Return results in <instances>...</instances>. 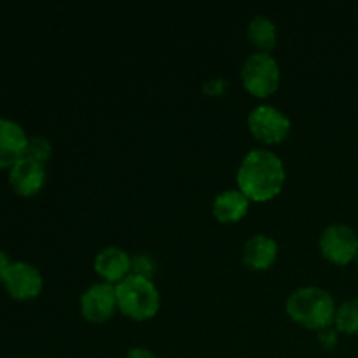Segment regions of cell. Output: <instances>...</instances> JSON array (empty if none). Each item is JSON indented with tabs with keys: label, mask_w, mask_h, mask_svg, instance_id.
Wrapping results in <instances>:
<instances>
[{
	"label": "cell",
	"mask_w": 358,
	"mask_h": 358,
	"mask_svg": "<svg viewBox=\"0 0 358 358\" xmlns=\"http://www.w3.org/2000/svg\"><path fill=\"white\" fill-rule=\"evenodd\" d=\"M285 178L282 157L264 147L248 150L236 171L238 189L255 203L276 198L285 185Z\"/></svg>",
	"instance_id": "6da1fadb"
},
{
	"label": "cell",
	"mask_w": 358,
	"mask_h": 358,
	"mask_svg": "<svg viewBox=\"0 0 358 358\" xmlns=\"http://www.w3.org/2000/svg\"><path fill=\"white\" fill-rule=\"evenodd\" d=\"M287 313L296 324L311 331H320V329L334 325L336 317V301L332 294L324 287L304 285L294 290L287 297Z\"/></svg>",
	"instance_id": "7a4b0ae2"
},
{
	"label": "cell",
	"mask_w": 358,
	"mask_h": 358,
	"mask_svg": "<svg viewBox=\"0 0 358 358\" xmlns=\"http://www.w3.org/2000/svg\"><path fill=\"white\" fill-rule=\"evenodd\" d=\"M115 296L117 310L133 320H149L159 311L161 296L152 278L131 273L115 285Z\"/></svg>",
	"instance_id": "3957f363"
},
{
	"label": "cell",
	"mask_w": 358,
	"mask_h": 358,
	"mask_svg": "<svg viewBox=\"0 0 358 358\" xmlns=\"http://www.w3.org/2000/svg\"><path fill=\"white\" fill-rule=\"evenodd\" d=\"M282 70L271 52H252L241 65V83L245 90L257 98H266L280 86Z\"/></svg>",
	"instance_id": "277c9868"
},
{
	"label": "cell",
	"mask_w": 358,
	"mask_h": 358,
	"mask_svg": "<svg viewBox=\"0 0 358 358\" xmlns=\"http://www.w3.org/2000/svg\"><path fill=\"white\" fill-rule=\"evenodd\" d=\"M248 129L262 143H280L289 136L292 121L289 115L271 103H261L248 114Z\"/></svg>",
	"instance_id": "5b68a950"
},
{
	"label": "cell",
	"mask_w": 358,
	"mask_h": 358,
	"mask_svg": "<svg viewBox=\"0 0 358 358\" xmlns=\"http://www.w3.org/2000/svg\"><path fill=\"white\" fill-rule=\"evenodd\" d=\"M320 252L332 264H350L358 254V234L348 224H329L320 236Z\"/></svg>",
	"instance_id": "8992f818"
},
{
	"label": "cell",
	"mask_w": 358,
	"mask_h": 358,
	"mask_svg": "<svg viewBox=\"0 0 358 358\" xmlns=\"http://www.w3.org/2000/svg\"><path fill=\"white\" fill-rule=\"evenodd\" d=\"M80 313L91 324H103L110 320L117 311L115 285L107 282H96L87 287L79 297Z\"/></svg>",
	"instance_id": "52a82bcc"
},
{
	"label": "cell",
	"mask_w": 358,
	"mask_h": 358,
	"mask_svg": "<svg viewBox=\"0 0 358 358\" xmlns=\"http://www.w3.org/2000/svg\"><path fill=\"white\" fill-rule=\"evenodd\" d=\"M2 285L13 299L30 301L35 299L42 292L44 278H42L41 271L34 264L24 261H16L7 269L6 276L2 280Z\"/></svg>",
	"instance_id": "ba28073f"
},
{
	"label": "cell",
	"mask_w": 358,
	"mask_h": 358,
	"mask_svg": "<svg viewBox=\"0 0 358 358\" xmlns=\"http://www.w3.org/2000/svg\"><path fill=\"white\" fill-rule=\"evenodd\" d=\"M28 135L20 122L0 117V170L13 168L27 152Z\"/></svg>",
	"instance_id": "9c48e42d"
},
{
	"label": "cell",
	"mask_w": 358,
	"mask_h": 358,
	"mask_svg": "<svg viewBox=\"0 0 358 358\" xmlns=\"http://www.w3.org/2000/svg\"><path fill=\"white\" fill-rule=\"evenodd\" d=\"M45 166L38 161L23 157L9 170V184L20 196H35L45 185Z\"/></svg>",
	"instance_id": "30bf717a"
},
{
	"label": "cell",
	"mask_w": 358,
	"mask_h": 358,
	"mask_svg": "<svg viewBox=\"0 0 358 358\" xmlns=\"http://www.w3.org/2000/svg\"><path fill=\"white\" fill-rule=\"evenodd\" d=\"M94 271L103 282L117 285L131 275V255L121 247H105L94 257Z\"/></svg>",
	"instance_id": "8fae6325"
},
{
	"label": "cell",
	"mask_w": 358,
	"mask_h": 358,
	"mask_svg": "<svg viewBox=\"0 0 358 358\" xmlns=\"http://www.w3.org/2000/svg\"><path fill=\"white\" fill-rule=\"evenodd\" d=\"M278 243L269 234H255L243 245V262L250 269L264 271L275 264L278 257Z\"/></svg>",
	"instance_id": "7c38bea8"
},
{
	"label": "cell",
	"mask_w": 358,
	"mask_h": 358,
	"mask_svg": "<svg viewBox=\"0 0 358 358\" xmlns=\"http://www.w3.org/2000/svg\"><path fill=\"white\" fill-rule=\"evenodd\" d=\"M250 199L240 189H226L213 199L212 212L217 220L224 224L240 222L250 208Z\"/></svg>",
	"instance_id": "4fadbf2b"
},
{
	"label": "cell",
	"mask_w": 358,
	"mask_h": 358,
	"mask_svg": "<svg viewBox=\"0 0 358 358\" xmlns=\"http://www.w3.org/2000/svg\"><path fill=\"white\" fill-rule=\"evenodd\" d=\"M247 37L259 52H271L278 41V27L266 14H255L247 24Z\"/></svg>",
	"instance_id": "5bb4252c"
},
{
	"label": "cell",
	"mask_w": 358,
	"mask_h": 358,
	"mask_svg": "<svg viewBox=\"0 0 358 358\" xmlns=\"http://www.w3.org/2000/svg\"><path fill=\"white\" fill-rule=\"evenodd\" d=\"M334 327L343 334H358V299H348L336 310Z\"/></svg>",
	"instance_id": "9a60e30c"
},
{
	"label": "cell",
	"mask_w": 358,
	"mask_h": 358,
	"mask_svg": "<svg viewBox=\"0 0 358 358\" xmlns=\"http://www.w3.org/2000/svg\"><path fill=\"white\" fill-rule=\"evenodd\" d=\"M51 152H52V145L45 136H41V135L28 136L24 157H30V159L38 161V163L44 164L45 161L51 157Z\"/></svg>",
	"instance_id": "2e32d148"
},
{
	"label": "cell",
	"mask_w": 358,
	"mask_h": 358,
	"mask_svg": "<svg viewBox=\"0 0 358 358\" xmlns=\"http://www.w3.org/2000/svg\"><path fill=\"white\" fill-rule=\"evenodd\" d=\"M131 273L133 275L145 276V278H152L154 261L150 259V255L138 254L135 257H131Z\"/></svg>",
	"instance_id": "e0dca14e"
},
{
	"label": "cell",
	"mask_w": 358,
	"mask_h": 358,
	"mask_svg": "<svg viewBox=\"0 0 358 358\" xmlns=\"http://www.w3.org/2000/svg\"><path fill=\"white\" fill-rule=\"evenodd\" d=\"M229 90V79L226 77H210L203 83V93L208 96H222Z\"/></svg>",
	"instance_id": "ac0fdd59"
},
{
	"label": "cell",
	"mask_w": 358,
	"mask_h": 358,
	"mask_svg": "<svg viewBox=\"0 0 358 358\" xmlns=\"http://www.w3.org/2000/svg\"><path fill=\"white\" fill-rule=\"evenodd\" d=\"M338 334L339 331L334 327V325H329V327L320 329L318 331V343H320L322 348L332 350L336 345H338Z\"/></svg>",
	"instance_id": "d6986e66"
},
{
	"label": "cell",
	"mask_w": 358,
	"mask_h": 358,
	"mask_svg": "<svg viewBox=\"0 0 358 358\" xmlns=\"http://www.w3.org/2000/svg\"><path fill=\"white\" fill-rule=\"evenodd\" d=\"M124 358H157L156 353L150 352L149 348H143V346H135V348L129 350L126 353Z\"/></svg>",
	"instance_id": "ffe728a7"
},
{
	"label": "cell",
	"mask_w": 358,
	"mask_h": 358,
	"mask_svg": "<svg viewBox=\"0 0 358 358\" xmlns=\"http://www.w3.org/2000/svg\"><path fill=\"white\" fill-rule=\"evenodd\" d=\"M10 264H13V262H10L9 255H7L6 252H3L2 248H0V282H2L3 276H6L7 269H9Z\"/></svg>",
	"instance_id": "44dd1931"
},
{
	"label": "cell",
	"mask_w": 358,
	"mask_h": 358,
	"mask_svg": "<svg viewBox=\"0 0 358 358\" xmlns=\"http://www.w3.org/2000/svg\"><path fill=\"white\" fill-rule=\"evenodd\" d=\"M355 261H357V264H358V254H357V259H355Z\"/></svg>",
	"instance_id": "7402d4cb"
}]
</instances>
